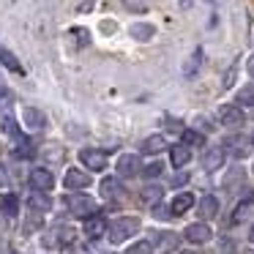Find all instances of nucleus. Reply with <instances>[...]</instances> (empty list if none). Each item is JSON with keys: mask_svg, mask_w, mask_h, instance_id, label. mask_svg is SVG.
<instances>
[{"mask_svg": "<svg viewBox=\"0 0 254 254\" xmlns=\"http://www.w3.org/2000/svg\"><path fill=\"white\" fill-rule=\"evenodd\" d=\"M68 210H71L74 216L88 221V219H93V213H96V202L88 194H71V197H68Z\"/></svg>", "mask_w": 254, "mask_h": 254, "instance_id": "obj_2", "label": "nucleus"}, {"mask_svg": "<svg viewBox=\"0 0 254 254\" xmlns=\"http://www.w3.org/2000/svg\"><path fill=\"white\" fill-rule=\"evenodd\" d=\"M224 145H227L224 153L230 150L232 156H238V159H243V156L249 153V145H246V139H243V137H227V139H224Z\"/></svg>", "mask_w": 254, "mask_h": 254, "instance_id": "obj_13", "label": "nucleus"}, {"mask_svg": "<svg viewBox=\"0 0 254 254\" xmlns=\"http://www.w3.org/2000/svg\"><path fill=\"white\" fill-rule=\"evenodd\" d=\"M249 254H254V252H249Z\"/></svg>", "mask_w": 254, "mask_h": 254, "instance_id": "obj_43", "label": "nucleus"}, {"mask_svg": "<svg viewBox=\"0 0 254 254\" xmlns=\"http://www.w3.org/2000/svg\"><path fill=\"white\" fill-rule=\"evenodd\" d=\"M126 254H153V243H150V241H137Z\"/></svg>", "mask_w": 254, "mask_h": 254, "instance_id": "obj_27", "label": "nucleus"}, {"mask_svg": "<svg viewBox=\"0 0 254 254\" xmlns=\"http://www.w3.org/2000/svg\"><path fill=\"white\" fill-rule=\"evenodd\" d=\"M252 142H254V134H252Z\"/></svg>", "mask_w": 254, "mask_h": 254, "instance_id": "obj_42", "label": "nucleus"}, {"mask_svg": "<svg viewBox=\"0 0 254 254\" xmlns=\"http://www.w3.org/2000/svg\"><path fill=\"white\" fill-rule=\"evenodd\" d=\"M199 63H202V50L197 47V50L191 52V58L186 61V66H183V77H194L197 68H199Z\"/></svg>", "mask_w": 254, "mask_h": 254, "instance_id": "obj_19", "label": "nucleus"}, {"mask_svg": "<svg viewBox=\"0 0 254 254\" xmlns=\"http://www.w3.org/2000/svg\"><path fill=\"white\" fill-rule=\"evenodd\" d=\"M194 205V197L189 191H183V194H178L175 199H172V205H170V210H172V216H183L189 208Z\"/></svg>", "mask_w": 254, "mask_h": 254, "instance_id": "obj_12", "label": "nucleus"}, {"mask_svg": "<svg viewBox=\"0 0 254 254\" xmlns=\"http://www.w3.org/2000/svg\"><path fill=\"white\" fill-rule=\"evenodd\" d=\"M175 246H178V235H172V232H164V235L159 238V252H161V254L172 252Z\"/></svg>", "mask_w": 254, "mask_h": 254, "instance_id": "obj_25", "label": "nucleus"}, {"mask_svg": "<svg viewBox=\"0 0 254 254\" xmlns=\"http://www.w3.org/2000/svg\"><path fill=\"white\" fill-rule=\"evenodd\" d=\"M134 232H139V221L131 219V216H126V219L112 221L110 230H107V235H110V243H123L126 238H131Z\"/></svg>", "mask_w": 254, "mask_h": 254, "instance_id": "obj_1", "label": "nucleus"}, {"mask_svg": "<svg viewBox=\"0 0 254 254\" xmlns=\"http://www.w3.org/2000/svg\"><path fill=\"white\" fill-rule=\"evenodd\" d=\"M77 8H79V11H90V8H93V3H79Z\"/></svg>", "mask_w": 254, "mask_h": 254, "instance_id": "obj_39", "label": "nucleus"}, {"mask_svg": "<svg viewBox=\"0 0 254 254\" xmlns=\"http://www.w3.org/2000/svg\"><path fill=\"white\" fill-rule=\"evenodd\" d=\"M216 213H219V199L210 197V194L199 199V216H202V219H213Z\"/></svg>", "mask_w": 254, "mask_h": 254, "instance_id": "obj_15", "label": "nucleus"}, {"mask_svg": "<svg viewBox=\"0 0 254 254\" xmlns=\"http://www.w3.org/2000/svg\"><path fill=\"white\" fill-rule=\"evenodd\" d=\"M153 216H156V219H170L172 213H167V208H161V205H156V208H153Z\"/></svg>", "mask_w": 254, "mask_h": 254, "instance_id": "obj_34", "label": "nucleus"}, {"mask_svg": "<svg viewBox=\"0 0 254 254\" xmlns=\"http://www.w3.org/2000/svg\"><path fill=\"white\" fill-rule=\"evenodd\" d=\"M137 170H139V159H137V156H134V153L121 156V161H118V175L131 178V175H137Z\"/></svg>", "mask_w": 254, "mask_h": 254, "instance_id": "obj_10", "label": "nucleus"}, {"mask_svg": "<svg viewBox=\"0 0 254 254\" xmlns=\"http://www.w3.org/2000/svg\"><path fill=\"white\" fill-rule=\"evenodd\" d=\"M30 186L36 189V191H50L52 186H55V178H52L50 170H41V167H36L33 172H30Z\"/></svg>", "mask_w": 254, "mask_h": 254, "instance_id": "obj_6", "label": "nucleus"}, {"mask_svg": "<svg viewBox=\"0 0 254 254\" xmlns=\"http://www.w3.org/2000/svg\"><path fill=\"white\" fill-rule=\"evenodd\" d=\"M104 232H107V221L101 219V216H93V219L85 221V235L88 238H99V235H104Z\"/></svg>", "mask_w": 254, "mask_h": 254, "instance_id": "obj_14", "label": "nucleus"}, {"mask_svg": "<svg viewBox=\"0 0 254 254\" xmlns=\"http://www.w3.org/2000/svg\"><path fill=\"white\" fill-rule=\"evenodd\" d=\"M183 238H186L189 243H208L210 238H213V232H210V227H208V224H202V221H194V224H189V227H186Z\"/></svg>", "mask_w": 254, "mask_h": 254, "instance_id": "obj_5", "label": "nucleus"}, {"mask_svg": "<svg viewBox=\"0 0 254 254\" xmlns=\"http://www.w3.org/2000/svg\"><path fill=\"white\" fill-rule=\"evenodd\" d=\"M71 36H74V41H77V44L82 47V44H88V36H90V33H88L85 28H74V30H71Z\"/></svg>", "mask_w": 254, "mask_h": 254, "instance_id": "obj_32", "label": "nucleus"}, {"mask_svg": "<svg viewBox=\"0 0 254 254\" xmlns=\"http://www.w3.org/2000/svg\"><path fill=\"white\" fill-rule=\"evenodd\" d=\"M249 208H252V199L246 197V202H241V205H238V210H235V216H232V221H241L243 216L249 213Z\"/></svg>", "mask_w": 254, "mask_h": 254, "instance_id": "obj_33", "label": "nucleus"}, {"mask_svg": "<svg viewBox=\"0 0 254 254\" xmlns=\"http://www.w3.org/2000/svg\"><path fill=\"white\" fill-rule=\"evenodd\" d=\"M153 33H156V30H153V25H145V22H139V25H131V36H134L137 41H148Z\"/></svg>", "mask_w": 254, "mask_h": 254, "instance_id": "obj_24", "label": "nucleus"}, {"mask_svg": "<svg viewBox=\"0 0 254 254\" xmlns=\"http://www.w3.org/2000/svg\"><path fill=\"white\" fill-rule=\"evenodd\" d=\"M101 194H104L107 199L118 197V194H121V183H118V178H104V181H101Z\"/></svg>", "mask_w": 254, "mask_h": 254, "instance_id": "obj_23", "label": "nucleus"}, {"mask_svg": "<svg viewBox=\"0 0 254 254\" xmlns=\"http://www.w3.org/2000/svg\"><path fill=\"white\" fill-rule=\"evenodd\" d=\"M126 8H128V11H145L148 6H145V3H134V0H128V3H126Z\"/></svg>", "mask_w": 254, "mask_h": 254, "instance_id": "obj_35", "label": "nucleus"}, {"mask_svg": "<svg viewBox=\"0 0 254 254\" xmlns=\"http://www.w3.org/2000/svg\"><path fill=\"white\" fill-rule=\"evenodd\" d=\"M71 241H74V230H71V227H63V224H58L55 230H50L44 235V246L47 249L66 246V243H71Z\"/></svg>", "mask_w": 254, "mask_h": 254, "instance_id": "obj_4", "label": "nucleus"}, {"mask_svg": "<svg viewBox=\"0 0 254 254\" xmlns=\"http://www.w3.org/2000/svg\"><path fill=\"white\" fill-rule=\"evenodd\" d=\"M224 164V148H210V150H205V156H202V167L208 172H213V170H219V167Z\"/></svg>", "mask_w": 254, "mask_h": 254, "instance_id": "obj_9", "label": "nucleus"}, {"mask_svg": "<svg viewBox=\"0 0 254 254\" xmlns=\"http://www.w3.org/2000/svg\"><path fill=\"white\" fill-rule=\"evenodd\" d=\"M79 161H82L90 172H101L107 167V153L99 148H82L79 150Z\"/></svg>", "mask_w": 254, "mask_h": 254, "instance_id": "obj_3", "label": "nucleus"}, {"mask_svg": "<svg viewBox=\"0 0 254 254\" xmlns=\"http://www.w3.org/2000/svg\"><path fill=\"white\" fill-rule=\"evenodd\" d=\"M161 191H164L161 186H145L142 199H145V202H159V199H161Z\"/></svg>", "mask_w": 254, "mask_h": 254, "instance_id": "obj_26", "label": "nucleus"}, {"mask_svg": "<svg viewBox=\"0 0 254 254\" xmlns=\"http://www.w3.org/2000/svg\"><path fill=\"white\" fill-rule=\"evenodd\" d=\"M186 181H189V175H186V172H181V175H175V181H172V183H175V186H183Z\"/></svg>", "mask_w": 254, "mask_h": 254, "instance_id": "obj_37", "label": "nucleus"}, {"mask_svg": "<svg viewBox=\"0 0 254 254\" xmlns=\"http://www.w3.org/2000/svg\"><path fill=\"white\" fill-rule=\"evenodd\" d=\"M22 121L28 123L30 128H47V115L39 110H33V107H25L22 110Z\"/></svg>", "mask_w": 254, "mask_h": 254, "instance_id": "obj_11", "label": "nucleus"}, {"mask_svg": "<svg viewBox=\"0 0 254 254\" xmlns=\"http://www.w3.org/2000/svg\"><path fill=\"white\" fill-rule=\"evenodd\" d=\"M238 101H241L243 107H254V90L252 88H243L241 93H238Z\"/></svg>", "mask_w": 254, "mask_h": 254, "instance_id": "obj_30", "label": "nucleus"}, {"mask_svg": "<svg viewBox=\"0 0 254 254\" xmlns=\"http://www.w3.org/2000/svg\"><path fill=\"white\" fill-rule=\"evenodd\" d=\"M219 121L224 123V126H241V123H243L241 107H232V104L221 107V110H219Z\"/></svg>", "mask_w": 254, "mask_h": 254, "instance_id": "obj_7", "label": "nucleus"}, {"mask_svg": "<svg viewBox=\"0 0 254 254\" xmlns=\"http://www.w3.org/2000/svg\"><path fill=\"white\" fill-rule=\"evenodd\" d=\"M28 205L33 210H50L52 208V199H50V194H44V191H33L28 197Z\"/></svg>", "mask_w": 254, "mask_h": 254, "instance_id": "obj_16", "label": "nucleus"}, {"mask_svg": "<svg viewBox=\"0 0 254 254\" xmlns=\"http://www.w3.org/2000/svg\"><path fill=\"white\" fill-rule=\"evenodd\" d=\"M0 254H11V249H8V246H3V249H0Z\"/></svg>", "mask_w": 254, "mask_h": 254, "instance_id": "obj_40", "label": "nucleus"}, {"mask_svg": "<svg viewBox=\"0 0 254 254\" xmlns=\"http://www.w3.org/2000/svg\"><path fill=\"white\" fill-rule=\"evenodd\" d=\"M170 159H172L175 167H183V164H189V159H191V150H189L186 145H175V148L170 150Z\"/></svg>", "mask_w": 254, "mask_h": 254, "instance_id": "obj_17", "label": "nucleus"}, {"mask_svg": "<svg viewBox=\"0 0 254 254\" xmlns=\"http://www.w3.org/2000/svg\"><path fill=\"white\" fill-rule=\"evenodd\" d=\"M164 150V137L161 134H153L142 142V153H161Z\"/></svg>", "mask_w": 254, "mask_h": 254, "instance_id": "obj_21", "label": "nucleus"}, {"mask_svg": "<svg viewBox=\"0 0 254 254\" xmlns=\"http://www.w3.org/2000/svg\"><path fill=\"white\" fill-rule=\"evenodd\" d=\"M249 241H252V243H254V227H252V232H249Z\"/></svg>", "mask_w": 254, "mask_h": 254, "instance_id": "obj_41", "label": "nucleus"}, {"mask_svg": "<svg viewBox=\"0 0 254 254\" xmlns=\"http://www.w3.org/2000/svg\"><path fill=\"white\" fill-rule=\"evenodd\" d=\"M0 210L6 216H17V210H19V199L14 197V194H3L0 197Z\"/></svg>", "mask_w": 254, "mask_h": 254, "instance_id": "obj_20", "label": "nucleus"}, {"mask_svg": "<svg viewBox=\"0 0 254 254\" xmlns=\"http://www.w3.org/2000/svg\"><path fill=\"white\" fill-rule=\"evenodd\" d=\"M66 189H88L90 186V175L88 172H79V170H68L66 178H63Z\"/></svg>", "mask_w": 254, "mask_h": 254, "instance_id": "obj_8", "label": "nucleus"}, {"mask_svg": "<svg viewBox=\"0 0 254 254\" xmlns=\"http://www.w3.org/2000/svg\"><path fill=\"white\" fill-rule=\"evenodd\" d=\"M8 186V175H6V167H0V189Z\"/></svg>", "mask_w": 254, "mask_h": 254, "instance_id": "obj_36", "label": "nucleus"}, {"mask_svg": "<svg viewBox=\"0 0 254 254\" xmlns=\"http://www.w3.org/2000/svg\"><path fill=\"white\" fill-rule=\"evenodd\" d=\"M33 153H36V145H33V139H28V137L17 139V148H14V156H17V159H30Z\"/></svg>", "mask_w": 254, "mask_h": 254, "instance_id": "obj_18", "label": "nucleus"}, {"mask_svg": "<svg viewBox=\"0 0 254 254\" xmlns=\"http://www.w3.org/2000/svg\"><path fill=\"white\" fill-rule=\"evenodd\" d=\"M0 63H3L8 71H17V74L22 71V66H19V61L14 58V52H8L6 47H0Z\"/></svg>", "mask_w": 254, "mask_h": 254, "instance_id": "obj_22", "label": "nucleus"}, {"mask_svg": "<svg viewBox=\"0 0 254 254\" xmlns=\"http://www.w3.org/2000/svg\"><path fill=\"white\" fill-rule=\"evenodd\" d=\"M161 170H164V167H161V161H153V164H148L142 170V175L145 178H156V175H161Z\"/></svg>", "mask_w": 254, "mask_h": 254, "instance_id": "obj_31", "label": "nucleus"}, {"mask_svg": "<svg viewBox=\"0 0 254 254\" xmlns=\"http://www.w3.org/2000/svg\"><path fill=\"white\" fill-rule=\"evenodd\" d=\"M0 126H3V131H6L8 137H19V128H17V123H14V118H8V115H6Z\"/></svg>", "mask_w": 254, "mask_h": 254, "instance_id": "obj_29", "label": "nucleus"}, {"mask_svg": "<svg viewBox=\"0 0 254 254\" xmlns=\"http://www.w3.org/2000/svg\"><path fill=\"white\" fill-rule=\"evenodd\" d=\"M205 142V137L199 131H183V145L186 148H191V145H202Z\"/></svg>", "mask_w": 254, "mask_h": 254, "instance_id": "obj_28", "label": "nucleus"}, {"mask_svg": "<svg viewBox=\"0 0 254 254\" xmlns=\"http://www.w3.org/2000/svg\"><path fill=\"white\" fill-rule=\"evenodd\" d=\"M246 68H249V74L254 77V55H249V61H246Z\"/></svg>", "mask_w": 254, "mask_h": 254, "instance_id": "obj_38", "label": "nucleus"}]
</instances>
